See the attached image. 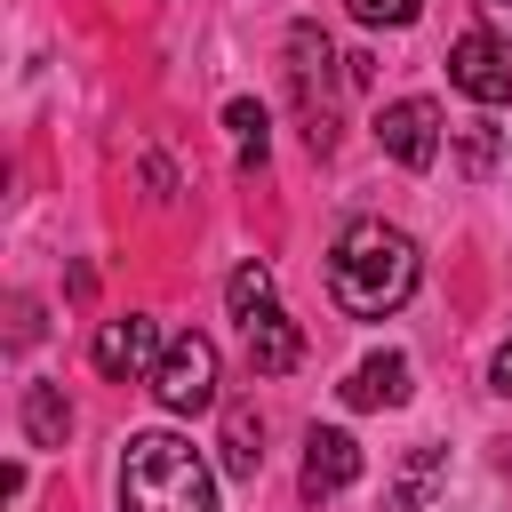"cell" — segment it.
<instances>
[{
  "mask_svg": "<svg viewBox=\"0 0 512 512\" xmlns=\"http://www.w3.org/2000/svg\"><path fill=\"white\" fill-rule=\"evenodd\" d=\"M416 240L392 232V224H352L328 256V296L352 312V320H384L416 296Z\"/></svg>",
  "mask_w": 512,
  "mask_h": 512,
  "instance_id": "cell-1",
  "label": "cell"
},
{
  "mask_svg": "<svg viewBox=\"0 0 512 512\" xmlns=\"http://www.w3.org/2000/svg\"><path fill=\"white\" fill-rule=\"evenodd\" d=\"M120 512H216V480L192 440L136 432L120 456Z\"/></svg>",
  "mask_w": 512,
  "mask_h": 512,
  "instance_id": "cell-2",
  "label": "cell"
},
{
  "mask_svg": "<svg viewBox=\"0 0 512 512\" xmlns=\"http://www.w3.org/2000/svg\"><path fill=\"white\" fill-rule=\"evenodd\" d=\"M152 392H160L168 416L216 408V344H208V336H176V344L160 352V368H152Z\"/></svg>",
  "mask_w": 512,
  "mask_h": 512,
  "instance_id": "cell-3",
  "label": "cell"
},
{
  "mask_svg": "<svg viewBox=\"0 0 512 512\" xmlns=\"http://www.w3.org/2000/svg\"><path fill=\"white\" fill-rule=\"evenodd\" d=\"M328 32L320 24H296L288 32V80H296V96H304V136H312V152H328L336 144V128H328Z\"/></svg>",
  "mask_w": 512,
  "mask_h": 512,
  "instance_id": "cell-4",
  "label": "cell"
},
{
  "mask_svg": "<svg viewBox=\"0 0 512 512\" xmlns=\"http://www.w3.org/2000/svg\"><path fill=\"white\" fill-rule=\"evenodd\" d=\"M376 144L400 160V168H432L440 160V104L432 96H400L376 112Z\"/></svg>",
  "mask_w": 512,
  "mask_h": 512,
  "instance_id": "cell-5",
  "label": "cell"
},
{
  "mask_svg": "<svg viewBox=\"0 0 512 512\" xmlns=\"http://www.w3.org/2000/svg\"><path fill=\"white\" fill-rule=\"evenodd\" d=\"M448 80H456L472 104H504V96H512V48H504L496 32H464V40L448 48Z\"/></svg>",
  "mask_w": 512,
  "mask_h": 512,
  "instance_id": "cell-6",
  "label": "cell"
},
{
  "mask_svg": "<svg viewBox=\"0 0 512 512\" xmlns=\"http://www.w3.org/2000/svg\"><path fill=\"white\" fill-rule=\"evenodd\" d=\"M352 480H360V440L336 432V424H312V432H304V496L320 504V496H336V488H352Z\"/></svg>",
  "mask_w": 512,
  "mask_h": 512,
  "instance_id": "cell-7",
  "label": "cell"
},
{
  "mask_svg": "<svg viewBox=\"0 0 512 512\" xmlns=\"http://www.w3.org/2000/svg\"><path fill=\"white\" fill-rule=\"evenodd\" d=\"M152 352H160V328H152L144 312H128V320H104V328H96V368H104L112 384H120V376H144V368H160Z\"/></svg>",
  "mask_w": 512,
  "mask_h": 512,
  "instance_id": "cell-8",
  "label": "cell"
},
{
  "mask_svg": "<svg viewBox=\"0 0 512 512\" xmlns=\"http://www.w3.org/2000/svg\"><path fill=\"white\" fill-rule=\"evenodd\" d=\"M240 328H248V368H256V376H288V368L304 360V328H296L280 304H264V312L240 320Z\"/></svg>",
  "mask_w": 512,
  "mask_h": 512,
  "instance_id": "cell-9",
  "label": "cell"
},
{
  "mask_svg": "<svg viewBox=\"0 0 512 512\" xmlns=\"http://www.w3.org/2000/svg\"><path fill=\"white\" fill-rule=\"evenodd\" d=\"M344 400H352V408H400V400H408V360H400V352H368V360L352 368Z\"/></svg>",
  "mask_w": 512,
  "mask_h": 512,
  "instance_id": "cell-10",
  "label": "cell"
},
{
  "mask_svg": "<svg viewBox=\"0 0 512 512\" xmlns=\"http://www.w3.org/2000/svg\"><path fill=\"white\" fill-rule=\"evenodd\" d=\"M224 472H232V480H256V472H264V424H256L248 400L224 408Z\"/></svg>",
  "mask_w": 512,
  "mask_h": 512,
  "instance_id": "cell-11",
  "label": "cell"
},
{
  "mask_svg": "<svg viewBox=\"0 0 512 512\" xmlns=\"http://www.w3.org/2000/svg\"><path fill=\"white\" fill-rule=\"evenodd\" d=\"M24 432H32V448H64V432H72L64 384H24Z\"/></svg>",
  "mask_w": 512,
  "mask_h": 512,
  "instance_id": "cell-12",
  "label": "cell"
},
{
  "mask_svg": "<svg viewBox=\"0 0 512 512\" xmlns=\"http://www.w3.org/2000/svg\"><path fill=\"white\" fill-rule=\"evenodd\" d=\"M440 480H448V448H432V440H424V448L400 464V480H392V496H384V504H392V512H416Z\"/></svg>",
  "mask_w": 512,
  "mask_h": 512,
  "instance_id": "cell-13",
  "label": "cell"
},
{
  "mask_svg": "<svg viewBox=\"0 0 512 512\" xmlns=\"http://www.w3.org/2000/svg\"><path fill=\"white\" fill-rule=\"evenodd\" d=\"M224 128H232L240 168H264V152H272V136H264V128H272V120H264V104H248V96H240V104H224Z\"/></svg>",
  "mask_w": 512,
  "mask_h": 512,
  "instance_id": "cell-14",
  "label": "cell"
},
{
  "mask_svg": "<svg viewBox=\"0 0 512 512\" xmlns=\"http://www.w3.org/2000/svg\"><path fill=\"white\" fill-rule=\"evenodd\" d=\"M224 304H232V320H256V312L272 304V272H264V264H240V272L224 280Z\"/></svg>",
  "mask_w": 512,
  "mask_h": 512,
  "instance_id": "cell-15",
  "label": "cell"
},
{
  "mask_svg": "<svg viewBox=\"0 0 512 512\" xmlns=\"http://www.w3.org/2000/svg\"><path fill=\"white\" fill-rule=\"evenodd\" d=\"M352 16H360V24H416L424 0H352Z\"/></svg>",
  "mask_w": 512,
  "mask_h": 512,
  "instance_id": "cell-16",
  "label": "cell"
},
{
  "mask_svg": "<svg viewBox=\"0 0 512 512\" xmlns=\"http://www.w3.org/2000/svg\"><path fill=\"white\" fill-rule=\"evenodd\" d=\"M488 160H496V136H488V128H472V136H464V168H472V176H480V168H488Z\"/></svg>",
  "mask_w": 512,
  "mask_h": 512,
  "instance_id": "cell-17",
  "label": "cell"
},
{
  "mask_svg": "<svg viewBox=\"0 0 512 512\" xmlns=\"http://www.w3.org/2000/svg\"><path fill=\"white\" fill-rule=\"evenodd\" d=\"M480 8H488V24H496V40L512 48V0H480Z\"/></svg>",
  "mask_w": 512,
  "mask_h": 512,
  "instance_id": "cell-18",
  "label": "cell"
},
{
  "mask_svg": "<svg viewBox=\"0 0 512 512\" xmlns=\"http://www.w3.org/2000/svg\"><path fill=\"white\" fill-rule=\"evenodd\" d=\"M496 392H512V344L496 352Z\"/></svg>",
  "mask_w": 512,
  "mask_h": 512,
  "instance_id": "cell-19",
  "label": "cell"
}]
</instances>
